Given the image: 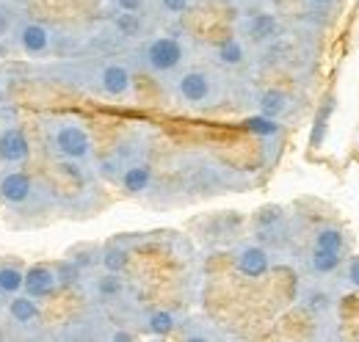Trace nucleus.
I'll list each match as a JSON object with an SVG mask.
<instances>
[{"mask_svg": "<svg viewBox=\"0 0 359 342\" xmlns=\"http://www.w3.org/2000/svg\"><path fill=\"white\" fill-rule=\"evenodd\" d=\"M175 100L185 108L205 111L222 102L224 97V78L208 67H188L175 75Z\"/></svg>", "mask_w": 359, "mask_h": 342, "instance_id": "obj_1", "label": "nucleus"}, {"mask_svg": "<svg viewBox=\"0 0 359 342\" xmlns=\"http://www.w3.org/2000/svg\"><path fill=\"white\" fill-rule=\"evenodd\" d=\"M47 146L58 160L89 163L94 155L91 132L81 119H72V116H58L47 125Z\"/></svg>", "mask_w": 359, "mask_h": 342, "instance_id": "obj_2", "label": "nucleus"}, {"mask_svg": "<svg viewBox=\"0 0 359 342\" xmlns=\"http://www.w3.org/2000/svg\"><path fill=\"white\" fill-rule=\"evenodd\" d=\"M141 64L155 78H172L188 64V44L175 34H155L141 47Z\"/></svg>", "mask_w": 359, "mask_h": 342, "instance_id": "obj_3", "label": "nucleus"}, {"mask_svg": "<svg viewBox=\"0 0 359 342\" xmlns=\"http://www.w3.org/2000/svg\"><path fill=\"white\" fill-rule=\"evenodd\" d=\"M343 252H346V235L332 224L318 226L313 235L310 271L315 276H334L343 265Z\"/></svg>", "mask_w": 359, "mask_h": 342, "instance_id": "obj_4", "label": "nucleus"}, {"mask_svg": "<svg viewBox=\"0 0 359 342\" xmlns=\"http://www.w3.org/2000/svg\"><path fill=\"white\" fill-rule=\"evenodd\" d=\"M94 88L105 100H128L133 94V69L125 61H105L94 72Z\"/></svg>", "mask_w": 359, "mask_h": 342, "instance_id": "obj_5", "label": "nucleus"}, {"mask_svg": "<svg viewBox=\"0 0 359 342\" xmlns=\"http://www.w3.org/2000/svg\"><path fill=\"white\" fill-rule=\"evenodd\" d=\"M238 36L249 47H263L271 44L273 39L282 36V20L269 11V8H257V11H249L241 25H238Z\"/></svg>", "mask_w": 359, "mask_h": 342, "instance_id": "obj_6", "label": "nucleus"}, {"mask_svg": "<svg viewBox=\"0 0 359 342\" xmlns=\"http://www.w3.org/2000/svg\"><path fill=\"white\" fill-rule=\"evenodd\" d=\"M11 36H14V47L28 58H39V55H47L53 50V31L39 20L17 22Z\"/></svg>", "mask_w": 359, "mask_h": 342, "instance_id": "obj_7", "label": "nucleus"}, {"mask_svg": "<svg viewBox=\"0 0 359 342\" xmlns=\"http://www.w3.org/2000/svg\"><path fill=\"white\" fill-rule=\"evenodd\" d=\"M36 196V179L28 171H20L17 166L0 174V199L8 207H25L31 205V199Z\"/></svg>", "mask_w": 359, "mask_h": 342, "instance_id": "obj_8", "label": "nucleus"}, {"mask_svg": "<svg viewBox=\"0 0 359 342\" xmlns=\"http://www.w3.org/2000/svg\"><path fill=\"white\" fill-rule=\"evenodd\" d=\"M61 290L58 276H55V265L50 262H34L25 268V279H22V293H28L31 299L47 301Z\"/></svg>", "mask_w": 359, "mask_h": 342, "instance_id": "obj_9", "label": "nucleus"}, {"mask_svg": "<svg viewBox=\"0 0 359 342\" xmlns=\"http://www.w3.org/2000/svg\"><path fill=\"white\" fill-rule=\"evenodd\" d=\"M152 179H155V169L149 160L144 158H135V160H128L122 169H119V188L128 193V196H144L149 188H152Z\"/></svg>", "mask_w": 359, "mask_h": 342, "instance_id": "obj_10", "label": "nucleus"}, {"mask_svg": "<svg viewBox=\"0 0 359 342\" xmlns=\"http://www.w3.org/2000/svg\"><path fill=\"white\" fill-rule=\"evenodd\" d=\"M235 271L243 279H263L271 271V252L260 243H243L235 252Z\"/></svg>", "mask_w": 359, "mask_h": 342, "instance_id": "obj_11", "label": "nucleus"}, {"mask_svg": "<svg viewBox=\"0 0 359 342\" xmlns=\"http://www.w3.org/2000/svg\"><path fill=\"white\" fill-rule=\"evenodd\" d=\"M31 158V141L17 125L0 128V163L3 166H22Z\"/></svg>", "mask_w": 359, "mask_h": 342, "instance_id": "obj_12", "label": "nucleus"}, {"mask_svg": "<svg viewBox=\"0 0 359 342\" xmlns=\"http://www.w3.org/2000/svg\"><path fill=\"white\" fill-rule=\"evenodd\" d=\"M8 320L17 326V329H25V331H36L42 326V301L31 299L28 293H17L8 299Z\"/></svg>", "mask_w": 359, "mask_h": 342, "instance_id": "obj_13", "label": "nucleus"}, {"mask_svg": "<svg viewBox=\"0 0 359 342\" xmlns=\"http://www.w3.org/2000/svg\"><path fill=\"white\" fill-rule=\"evenodd\" d=\"M249 61V44L241 36H226L213 47V64L222 69H241Z\"/></svg>", "mask_w": 359, "mask_h": 342, "instance_id": "obj_14", "label": "nucleus"}, {"mask_svg": "<svg viewBox=\"0 0 359 342\" xmlns=\"http://www.w3.org/2000/svg\"><path fill=\"white\" fill-rule=\"evenodd\" d=\"M91 296L97 301H119L125 293H128V285L122 279V273H111V271H102L100 276L91 279Z\"/></svg>", "mask_w": 359, "mask_h": 342, "instance_id": "obj_15", "label": "nucleus"}, {"mask_svg": "<svg viewBox=\"0 0 359 342\" xmlns=\"http://www.w3.org/2000/svg\"><path fill=\"white\" fill-rule=\"evenodd\" d=\"M257 111L271 119L285 116L290 111V94H285L282 88H263L257 94Z\"/></svg>", "mask_w": 359, "mask_h": 342, "instance_id": "obj_16", "label": "nucleus"}, {"mask_svg": "<svg viewBox=\"0 0 359 342\" xmlns=\"http://www.w3.org/2000/svg\"><path fill=\"white\" fill-rule=\"evenodd\" d=\"M141 326H144L149 334H155V337H166V334H172L180 326V317L172 309H152V312L144 315Z\"/></svg>", "mask_w": 359, "mask_h": 342, "instance_id": "obj_17", "label": "nucleus"}, {"mask_svg": "<svg viewBox=\"0 0 359 342\" xmlns=\"http://www.w3.org/2000/svg\"><path fill=\"white\" fill-rule=\"evenodd\" d=\"M22 279H25V268L20 262H0V293L6 299L22 293Z\"/></svg>", "mask_w": 359, "mask_h": 342, "instance_id": "obj_18", "label": "nucleus"}, {"mask_svg": "<svg viewBox=\"0 0 359 342\" xmlns=\"http://www.w3.org/2000/svg\"><path fill=\"white\" fill-rule=\"evenodd\" d=\"M97 262L102 265V271L122 273V271L128 268V262H130V252H128L125 246H119V243H108V246L100 252V259H97Z\"/></svg>", "mask_w": 359, "mask_h": 342, "instance_id": "obj_19", "label": "nucleus"}, {"mask_svg": "<svg viewBox=\"0 0 359 342\" xmlns=\"http://www.w3.org/2000/svg\"><path fill=\"white\" fill-rule=\"evenodd\" d=\"M114 31L122 39H138L141 36V14H125V11H119L116 20H114Z\"/></svg>", "mask_w": 359, "mask_h": 342, "instance_id": "obj_20", "label": "nucleus"}, {"mask_svg": "<svg viewBox=\"0 0 359 342\" xmlns=\"http://www.w3.org/2000/svg\"><path fill=\"white\" fill-rule=\"evenodd\" d=\"M55 276H58V285L61 287H75L83 279V268L75 259H61L55 265Z\"/></svg>", "mask_w": 359, "mask_h": 342, "instance_id": "obj_21", "label": "nucleus"}, {"mask_svg": "<svg viewBox=\"0 0 359 342\" xmlns=\"http://www.w3.org/2000/svg\"><path fill=\"white\" fill-rule=\"evenodd\" d=\"M246 130L249 132H255V135H263V138H271V135H279V122L276 119H271V116H263V114H257V116H252V119H246Z\"/></svg>", "mask_w": 359, "mask_h": 342, "instance_id": "obj_22", "label": "nucleus"}, {"mask_svg": "<svg viewBox=\"0 0 359 342\" xmlns=\"http://www.w3.org/2000/svg\"><path fill=\"white\" fill-rule=\"evenodd\" d=\"M302 303H304V309H310L313 315H323V312L332 309V296H329L326 290L313 287V290H307V296L302 299Z\"/></svg>", "mask_w": 359, "mask_h": 342, "instance_id": "obj_23", "label": "nucleus"}, {"mask_svg": "<svg viewBox=\"0 0 359 342\" xmlns=\"http://www.w3.org/2000/svg\"><path fill=\"white\" fill-rule=\"evenodd\" d=\"M158 3V8L166 14V17H182L191 6H194V0H155Z\"/></svg>", "mask_w": 359, "mask_h": 342, "instance_id": "obj_24", "label": "nucleus"}, {"mask_svg": "<svg viewBox=\"0 0 359 342\" xmlns=\"http://www.w3.org/2000/svg\"><path fill=\"white\" fill-rule=\"evenodd\" d=\"M14 25H17V17H14V8H11V6H6V3H0V39H6V36H11V31H14Z\"/></svg>", "mask_w": 359, "mask_h": 342, "instance_id": "obj_25", "label": "nucleus"}, {"mask_svg": "<svg viewBox=\"0 0 359 342\" xmlns=\"http://www.w3.org/2000/svg\"><path fill=\"white\" fill-rule=\"evenodd\" d=\"M343 282L351 287V290H359V256H351L346 262V271H343Z\"/></svg>", "mask_w": 359, "mask_h": 342, "instance_id": "obj_26", "label": "nucleus"}, {"mask_svg": "<svg viewBox=\"0 0 359 342\" xmlns=\"http://www.w3.org/2000/svg\"><path fill=\"white\" fill-rule=\"evenodd\" d=\"M149 0H114L116 11H125V14H141L147 8Z\"/></svg>", "mask_w": 359, "mask_h": 342, "instance_id": "obj_27", "label": "nucleus"}, {"mask_svg": "<svg viewBox=\"0 0 359 342\" xmlns=\"http://www.w3.org/2000/svg\"><path fill=\"white\" fill-rule=\"evenodd\" d=\"M307 6H313V8H329V6H334L337 0H304Z\"/></svg>", "mask_w": 359, "mask_h": 342, "instance_id": "obj_28", "label": "nucleus"}, {"mask_svg": "<svg viewBox=\"0 0 359 342\" xmlns=\"http://www.w3.org/2000/svg\"><path fill=\"white\" fill-rule=\"evenodd\" d=\"M3 312H6V296L0 293V315H3Z\"/></svg>", "mask_w": 359, "mask_h": 342, "instance_id": "obj_29", "label": "nucleus"}, {"mask_svg": "<svg viewBox=\"0 0 359 342\" xmlns=\"http://www.w3.org/2000/svg\"><path fill=\"white\" fill-rule=\"evenodd\" d=\"M3 102H6V88L0 86V105H3Z\"/></svg>", "mask_w": 359, "mask_h": 342, "instance_id": "obj_30", "label": "nucleus"}]
</instances>
